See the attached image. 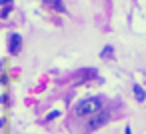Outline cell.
I'll list each match as a JSON object with an SVG mask.
<instances>
[{
    "label": "cell",
    "instance_id": "5",
    "mask_svg": "<svg viewBox=\"0 0 146 134\" xmlns=\"http://www.w3.org/2000/svg\"><path fill=\"white\" fill-rule=\"evenodd\" d=\"M56 116H58V112H56V110H54V112H50V114H48V116H46V118H48V120H52V118H56Z\"/></svg>",
    "mask_w": 146,
    "mask_h": 134
},
{
    "label": "cell",
    "instance_id": "8",
    "mask_svg": "<svg viewBox=\"0 0 146 134\" xmlns=\"http://www.w3.org/2000/svg\"><path fill=\"white\" fill-rule=\"evenodd\" d=\"M0 68H2V64H0Z\"/></svg>",
    "mask_w": 146,
    "mask_h": 134
},
{
    "label": "cell",
    "instance_id": "1",
    "mask_svg": "<svg viewBox=\"0 0 146 134\" xmlns=\"http://www.w3.org/2000/svg\"><path fill=\"white\" fill-rule=\"evenodd\" d=\"M100 110H102L100 98H86V100H80V104L76 106V114L82 116V118H86V116H96Z\"/></svg>",
    "mask_w": 146,
    "mask_h": 134
},
{
    "label": "cell",
    "instance_id": "7",
    "mask_svg": "<svg viewBox=\"0 0 146 134\" xmlns=\"http://www.w3.org/2000/svg\"><path fill=\"white\" fill-rule=\"evenodd\" d=\"M0 126H2V120H0Z\"/></svg>",
    "mask_w": 146,
    "mask_h": 134
},
{
    "label": "cell",
    "instance_id": "2",
    "mask_svg": "<svg viewBox=\"0 0 146 134\" xmlns=\"http://www.w3.org/2000/svg\"><path fill=\"white\" fill-rule=\"evenodd\" d=\"M20 36L18 34H10V42H8V50L12 52V54H16L18 50H20Z\"/></svg>",
    "mask_w": 146,
    "mask_h": 134
},
{
    "label": "cell",
    "instance_id": "6",
    "mask_svg": "<svg viewBox=\"0 0 146 134\" xmlns=\"http://www.w3.org/2000/svg\"><path fill=\"white\" fill-rule=\"evenodd\" d=\"M12 0H0V4H10Z\"/></svg>",
    "mask_w": 146,
    "mask_h": 134
},
{
    "label": "cell",
    "instance_id": "4",
    "mask_svg": "<svg viewBox=\"0 0 146 134\" xmlns=\"http://www.w3.org/2000/svg\"><path fill=\"white\" fill-rule=\"evenodd\" d=\"M134 96H136L138 102H144V98H146V94H144V90L140 86H134Z\"/></svg>",
    "mask_w": 146,
    "mask_h": 134
},
{
    "label": "cell",
    "instance_id": "3",
    "mask_svg": "<svg viewBox=\"0 0 146 134\" xmlns=\"http://www.w3.org/2000/svg\"><path fill=\"white\" fill-rule=\"evenodd\" d=\"M106 118H108V114H100V116H98V120H92V122H90V128H98L100 124H104V122H106Z\"/></svg>",
    "mask_w": 146,
    "mask_h": 134
}]
</instances>
